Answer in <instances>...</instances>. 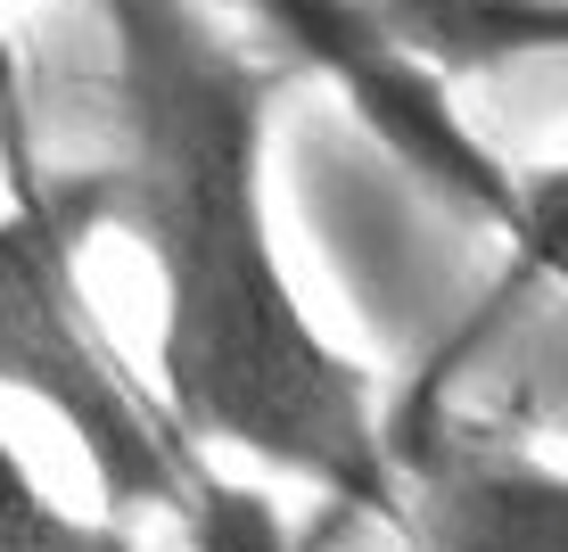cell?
Returning a JSON list of instances; mask_svg holds the SVG:
<instances>
[{
  "instance_id": "6da1fadb",
  "label": "cell",
  "mask_w": 568,
  "mask_h": 552,
  "mask_svg": "<svg viewBox=\"0 0 568 552\" xmlns=\"http://www.w3.org/2000/svg\"><path fill=\"white\" fill-rule=\"evenodd\" d=\"M108 26L115 157L108 231L149 255L165 330V404L206 453H256L346 520L404 528L396 412L371 371L322 339L272 240L264 149L297 58L240 50L199 0H91Z\"/></svg>"
},
{
  "instance_id": "7a4b0ae2",
  "label": "cell",
  "mask_w": 568,
  "mask_h": 552,
  "mask_svg": "<svg viewBox=\"0 0 568 552\" xmlns=\"http://www.w3.org/2000/svg\"><path fill=\"white\" fill-rule=\"evenodd\" d=\"M108 223L91 173H17L0 207V388L33 397L74 429L91 479L115 511H173L206 544H281L264 495L231 486L173 404H149L124 354L83 305V240Z\"/></svg>"
},
{
  "instance_id": "3957f363",
  "label": "cell",
  "mask_w": 568,
  "mask_h": 552,
  "mask_svg": "<svg viewBox=\"0 0 568 552\" xmlns=\"http://www.w3.org/2000/svg\"><path fill=\"white\" fill-rule=\"evenodd\" d=\"M240 9L256 17L297 67L322 74V83L379 132V149L420 173V190H437L454 214H469V223H486V231L519 223V173L462 124L454 83H445L437 67H420V58L379 26L371 0H240Z\"/></svg>"
},
{
  "instance_id": "277c9868",
  "label": "cell",
  "mask_w": 568,
  "mask_h": 552,
  "mask_svg": "<svg viewBox=\"0 0 568 552\" xmlns=\"http://www.w3.org/2000/svg\"><path fill=\"white\" fill-rule=\"evenodd\" d=\"M396 470L413 544L445 552H568V470L511 429L445 421L420 397L396 404Z\"/></svg>"
},
{
  "instance_id": "5b68a950",
  "label": "cell",
  "mask_w": 568,
  "mask_h": 552,
  "mask_svg": "<svg viewBox=\"0 0 568 552\" xmlns=\"http://www.w3.org/2000/svg\"><path fill=\"white\" fill-rule=\"evenodd\" d=\"M371 9L445 83L527 67V58H568V0H371Z\"/></svg>"
},
{
  "instance_id": "8992f818",
  "label": "cell",
  "mask_w": 568,
  "mask_h": 552,
  "mask_svg": "<svg viewBox=\"0 0 568 552\" xmlns=\"http://www.w3.org/2000/svg\"><path fill=\"white\" fill-rule=\"evenodd\" d=\"M124 528H91L26 470V453L0 438V552H115Z\"/></svg>"
},
{
  "instance_id": "52a82bcc",
  "label": "cell",
  "mask_w": 568,
  "mask_h": 552,
  "mask_svg": "<svg viewBox=\"0 0 568 552\" xmlns=\"http://www.w3.org/2000/svg\"><path fill=\"white\" fill-rule=\"evenodd\" d=\"M511 281H568V157L519 173V223L503 231Z\"/></svg>"
}]
</instances>
